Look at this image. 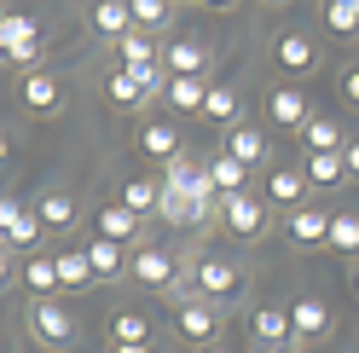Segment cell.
Segmentation results:
<instances>
[{
    "instance_id": "33",
    "label": "cell",
    "mask_w": 359,
    "mask_h": 353,
    "mask_svg": "<svg viewBox=\"0 0 359 353\" xmlns=\"http://www.w3.org/2000/svg\"><path fill=\"white\" fill-rule=\"evenodd\" d=\"M156 197H163V186H151L145 174H133V180H122V197H116V203H128L133 214L145 220V214H156Z\"/></svg>"
},
{
    "instance_id": "21",
    "label": "cell",
    "mask_w": 359,
    "mask_h": 353,
    "mask_svg": "<svg viewBox=\"0 0 359 353\" xmlns=\"http://www.w3.org/2000/svg\"><path fill=\"white\" fill-rule=\"evenodd\" d=\"M226 157H238L243 168H255V162H266V134H261V127H250V122H238V127H226Z\"/></svg>"
},
{
    "instance_id": "39",
    "label": "cell",
    "mask_w": 359,
    "mask_h": 353,
    "mask_svg": "<svg viewBox=\"0 0 359 353\" xmlns=\"http://www.w3.org/2000/svg\"><path fill=\"white\" fill-rule=\"evenodd\" d=\"M12 284V249H0V290Z\"/></svg>"
},
{
    "instance_id": "35",
    "label": "cell",
    "mask_w": 359,
    "mask_h": 353,
    "mask_svg": "<svg viewBox=\"0 0 359 353\" xmlns=\"http://www.w3.org/2000/svg\"><path fill=\"white\" fill-rule=\"evenodd\" d=\"M330 35H359V0H325Z\"/></svg>"
},
{
    "instance_id": "41",
    "label": "cell",
    "mask_w": 359,
    "mask_h": 353,
    "mask_svg": "<svg viewBox=\"0 0 359 353\" xmlns=\"http://www.w3.org/2000/svg\"><path fill=\"white\" fill-rule=\"evenodd\" d=\"M278 353H313V347H307V342H284Z\"/></svg>"
},
{
    "instance_id": "13",
    "label": "cell",
    "mask_w": 359,
    "mask_h": 353,
    "mask_svg": "<svg viewBox=\"0 0 359 353\" xmlns=\"http://www.w3.org/2000/svg\"><path fill=\"white\" fill-rule=\"evenodd\" d=\"M266 116H273L284 134H296V127H307L313 104H307V93H302V87H273V93H266Z\"/></svg>"
},
{
    "instance_id": "5",
    "label": "cell",
    "mask_w": 359,
    "mask_h": 353,
    "mask_svg": "<svg viewBox=\"0 0 359 353\" xmlns=\"http://www.w3.org/2000/svg\"><path fill=\"white\" fill-rule=\"evenodd\" d=\"M128 278H140L145 290H180V255H174V249H163V244L133 249V261H128Z\"/></svg>"
},
{
    "instance_id": "9",
    "label": "cell",
    "mask_w": 359,
    "mask_h": 353,
    "mask_svg": "<svg viewBox=\"0 0 359 353\" xmlns=\"http://www.w3.org/2000/svg\"><path fill=\"white\" fill-rule=\"evenodd\" d=\"M273 58H278V70H290V76H313L319 70V41L302 35V29H284L273 41Z\"/></svg>"
},
{
    "instance_id": "30",
    "label": "cell",
    "mask_w": 359,
    "mask_h": 353,
    "mask_svg": "<svg viewBox=\"0 0 359 353\" xmlns=\"http://www.w3.org/2000/svg\"><path fill=\"white\" fill-rule=\"evenodd\" d=\"M128 12H133V29H145V35L174 24V0H128Z\"/></svg>"
},
{
    "instance_id": "7",
    "label": "cell",
    "mask_w": 359,
    "mask_h": 353,
    "mask_svg": "<svg viewBox=\"0 0 359 353\" xmlns=\"http://www.w3.org/2000/svg\"><path fill=\"white\" fill-rule=\"evenodd\" d=\"M29 330H35V336L47 342V347H70V342H76V319L58 307V296L29 301Z\"/></svg>"
},
{
    "instance_id": "15",
    "label": "cell",
    "mask_w": 359,
    "mask_h": 353,
    "mask_svg": "<svg viewBox=\"0 0 359 353\" xmlns=\"http://www.w3.org/2000/svg\"><path fill=\"white\" fill-rule=\"evenodd\" d=\"M128 244H110V237H93L87 244V267H93V284H116L122 272H128Z\"/></svg>"
},
{
    "instance_id": "16",
    "label": "cell",
    "mask_w": 359,
    "mask_h": 353,
    "mask_svg": "<svg viewBox=\"0 0 359 353\" xmlns=\"http://www.w3.org/2000/svg\"><path fill=\"white\" fill-rule=\"evenodd\" d=\"M163 70L168 76H203L209 70V47H203V41H191V35H180V41L163 47Z\"/></svg>"
},
{
    "instance_id": "20",
    "label": "cell",
    "mask_w": 359,
    "mask_h": 353,
    "mask_svg": "<svg viewBox=\"0 0 359 353\" xmlns=\"http://www.w3.org/2000/svg\"><path fill=\"white\" fill-rule=\"evenodd\" d=\"M163 99H168V110H180V116H191V110L203 116V99H209V76H174Z\"/></svg>"
},
{
    "instance_id": "6",
    "label": "cell",
    "mask_w": 359,
    "mask_h": 353,
    "mask_svg": "<svg viewBox=\"0 0 359 353\" xmlns=\"http://www.w3.org/2000/svg\"><path fill=\"white\" fill-rule=\"evenodd\" d=\"M307 191H313V186H307L302 162H273V168H266V191H261V197H266L273 209H284V214H290V209H307Z\"/></svg>"
},
{
    "instance_id": "10",
    "label": "cell",
    "mask_w": 359,
    "mask_h": 353,
    "mask_svg": "<svg viewBox=\"0 0 359 353\" xmlns=\"http://www.w3.org/2000/svg\"><path fill=\"white\" fill-rule=\"evenodd\" d=\"M290 336H296V342H325L330 336V307L319 301V296H296V301H290Z\"/></svg>"
},
{
    "instance_id": "25",
    "label": "cell",
    "mask_w": 359,
    "mask_h": 353,
    "mask_svg": "<svg viewBox=\"0 0 359 353\" xmlns=\"http://www.w3.org/2000/svg\"><path fill=\"white\" fill-rule=\"evenodd\" d=\"M35 214H41V226H47V232H70L76 226V197L70 191H47L35 203Z\"/></svg>"
},
{
    "instance_id": "14",
    "label": "cell",
    "mask_w": 359,
    "mask_h": 353,
    "mask_svg": "<svg viewBox=\"0 0 359 353\" xmlns=\"http://www.w3.org/2000/svg\"><path fill=\"white\" fill-rule=\"evenodd\" d=\"M140 226H145V220L133 214L128 203H104V209L93 214V237H110V244H133Z\"/></svg>"
},
{
    "instance_id": "36",
    "label": "cell",
    "mask_w": 359,
    "mask_h": 353,
    "mask_svg": "<svg viewBox=\"0 0 359 353\" xmlns=\"http://www.w3.org/2000/svg\"><path fill=\"white\" fill-rule=\"evenodd\" d=\"M342 104L359 110V64H353V70H342Z\"/></svg>"
},
{
    "instance_id": "3",
    "label": "cell",
    "mask_w": 359,
    "mask_h": 353,
    "mask_svg": "<svg viewBox=\"0 0 359 353\" xmlns=\"http://www.w3.org/2000/svg\"><path fill=\"white\" fill-rule=\"evenodd\" d=\"M174 330L186 342H197V347H209L215 342V330H220V301H209V296H186V301H174Z\"/></svg>"
},
{
    "instance_id": "19",
    "label": "cell",
    "mask_w": 359,
    "mask_h": 353,
    "mask_svg": "<svg viewBox=\"0 0 359 353\" xmlns=\"http://www.w3.org/2000/svg\"><path fill=\"white\" fill-rule=\"evenodd\" d=\"M87 24H93V35H104V41H122L133 29V12H128V0H93Z\"/></svg>"
},
{
    "instance_id": "28",
    "label": "cell",
    "mask_w": 359,
    "mask_h": 353,
    "mask_svg": "<svg viewBox=\"0 0 359 353\" xmlns=\"http://www.w3.org/2000/svg\"><path fill=\"white\" fill-rule=\"evenodd\" d=\"M104 93H110V104H122V110H140V104L151 99V93H145V81L133 76V70H122V64H116V70H110Z\"/></svg>"
},
{
    "instance_id": "8",
    "label": "cell",
    "mask_w": 359,
    "mask_h": 353,
    "mask_svg": "<svg viewBox=\"0 0 359 353\" xmlns=\"http://www.w3.org/2000/svg\"><path fill=\"white\" fill-rule=\"evenodd\" d=\"M0 232H6V249L35 255V237L47 232V226H41V214H35V209H24L18 197H0Z\"/></svg>"
},
{
    "instance_id": "24",
    "label": "cell",
    "mask_w": 359,
    "mask_h": 353,
    "mask_svg": "<svg viewBox=\"0 0 359 353\" xmlns=\"http://www.w3.org/2000/svg\"><path fill=\"white\" fill-rule=\"evenodd\" d=\"M24 290H29V301L58 296V255H29L24 261Z\"/></svg>"
},
{
    "instance_id": "4",
    "label": "cell",
    "mask_w": 359,
    "mask_h": 353,
    "mask_svg": "<svg viewBox=\"0 0 359 353\" xmlns=\"http://www.w3.org/2000/svg\"><path fill=\"white\" fill-rule=\"evenodd\" d=\"M0 58L12 64H41V24L24 12H0Z\"/></svg>"
},
{
    "instance_id": "12",
    "label": "cell",
    "mask_w": 359,
    "mask_h": 353,
    "mask_svg": "<svg viewBox=\"0 0 359 353\" xmlns=\"http://www.w3.org/2000/svg\"><path fill=\"white\" fill-rule=\"evenodd\" d=\"M250 336H255L261 353H278L284 342H296V336H290V307H273V301L255 307V313H250Z\"/></svg>"
},
{
    "instance_id": "17",
    "label": "cell",
    "mask_w": 359,
    "mask_h": 353,
    "mask_svg": "<svg viewBox=\"0 0 359 353\" xmlns=\"http://www.w3.org/2000/svg\"><path fill=\"white\" fill-rule=\"evenodd\" d=\"M302 174H307V186H319V191H342V186H348V162H342V151L302 157Z\"/></svg>"
},
{
    "instance_id": "18",
    "label": "cell",
    "mask_w": 359,
    "mask_h": 353,
    "mask_svg": "<svg viewBox=\"0 0 359 353\" xmlns=\"http://www.w3.org/2000/svg\"><path fill=\"white\" fill-rule=\"evenodd\" d=\"M290 237H296L302 249H313V244H330V209H290Z\"/></svg>"
},
{
    "instance_id": "40",
    "label": "cell",
    "mask_w": 359,
    "mask_h": 353,
    "mask_svg": "<svg viewBox=\"0 0 359 353\" xmlns=\"http://www.w3.org/2000/svg\"><path fill=\"white\" fill-rule=\"evenodd\" d=\"M203 6H209V12H232L238 0H203Z\"/></svg>"
},
{
    "instance_id": "46",
    "label": "cell",
    "mask_w": 359,
    "mask_h": 353,
    "mask_svg": "<svg viewBox=\"0 0 359 353\" xmlns=\"http://www.w3.org/2000/svg\"><path fill=\"white\" fill-rule=\"evenodd\" d=\"M266 6H284V0H266Z\"/></svg>"
},
{
    "instance_id": "38",
    "label": "cell",
    "mask_w": 359,
    "mask_h": 353,
    "mask_svg": "<svg viewBox=\"0 0 359 353\" xmlns=\"http://www.w3.org/2000/svg\"><path fill=\"white\" fill-rule=\"evenodd\" d=\"M110 353H156L151 342H110Z\"/></svg>"
},
{
    "instance_id": "31",
    "label": "cell",
    "mask_w": 359,
    "mask_h": 353,
    "mask_svg": "<svg viewBox=\"0 0 359 353\" xmlns=\"http://www.w3.org/2000/svg\"><path fill=\"white\" fill-rule=\"evenodd\" d=\"M116 58H122V70H133V64H156L163 53H156V35H145V29H128V35L116 41Z\"/></svg>"
},
{
    "instance_id": "22",
    "label": "cell",
    "mask_w": 359,
    "mask_h": 353,
    "mask_svg": "<svg viewBox=\"0 0 359 353\" xmlns=\"http://www.w3.org/2000/svg\"><path fill=\"white\" fill-rule=\"evenodd\" d=\"M209 180L220 197H238V191H250V168H243L238 157H226V151H215L209 157Z\"/></svg>"
},
{
    "instance_id": "11",
    "label": "cell",
    "mask_w": 359,
    "mask_h": 353,
    "mask_svg": "<svg viewBox=\"0 0 359 353\" xmlns=\"http://www.w3.org/2000/svg\"><path fill=\"white\" fill-rule=\"evenodd\" d=\"M140 157H151V162H174V157H186V145H180V127L174 122H163V116H151V122H140Z\"/></svg>"
},
{
    "instance_id": "45",
    "label": "cell",
    "mask_w": 359,
    "mask_h": 353,
    "mask_svg": "<svg viewBox=\"0 0 359 353\" xmlns=\"http://www.w3.org/2000/svg\"><path fill=\"white\" fill-rule=\"evenodd\" d=\"M0 249H6V232H0Z\"/></svg>"
},
{
    "instance_id": "23",
    "label": "cell",
    "mask_w": 359,
    "mask_h": 353,
    "mask_svg": "<svg viewBox=\"0 0 359 353\" xmlns=\"http://www.w3.org/2000/svg\"><path fill=\"white\" fill-rule=\"evenodd\" d=\"M238 110H243L238 87L215 81V87H209V99H203V122H215V127H238Z\"/></svg>"
},
{
    "instance_id": "27",
    "label": "cell",
    "mask_w": 359,
    "mask_h": 353,
    "mask_svg": "<svg viewBox=\"0 0 359 353\" xmlns=\"http://www.w3.org/2000/svg\"><path fill=\"white\" fill-rule=\"evenodd\" d=\"M302 145H307V157H319V151H342V127H336V116H307L302 127Z\"/></svg>"
},
{
    "instance_id": "42",
    "label": "cell",
    "mask_w": 359,
    "mask_h": 353,
    "mask_svg": "<svg viewBox=\"0 0 359 353\" xmlns=\"http://www.w3.org/2000/svg\"><path fill=\"white\" fill-rule=\"evenodd\" d=\"M0 162H6V134H0Z\"/></svg>"
},
{
    "instance_id": "1",
    "label": "cell",
    "mask_w": 359,
    "mask_h": 353,
    "mask_svg": "<svg viewBox=\"0 0 359 353\" xmlns=\"http://www.w3.org/2000/svg\"><path fill=\"white\" fill-rule=\"evenodd\" d=\"M266 220H273V203L255 191H238V197H220V226H226L232 237H261Z\"/></svg>"
},
{
    "instance_id": "29",
    "label": "cell",
    "mask_w": 359,
    "mask_h": 353,
    "mask_svg": "<svg viewBox=\"0 0 359 353\" xmlns=\"http://www.w3.org/2000/svg\"><path fill=\"white\" fill-rule=\"evenodd\" d=\"M330 249L348 255V261H359V214L353 209H336L330 214Z\"/></svg>"
},
{
    "instance_id": "43",
    "label": "cell",
    "mask_w": 359,
    "mask_h": 353,
    "mask_svg": "<svg viewBox=\"0 0 359 353\" xmlns=\"http://www.w3.org/2000/svg\"><path fill=\"white\" fill-rule=\"evenodd\" d=\"M203 353H232V347H203Z\"/></svg>"
},
{
    "instance_id": "32",
    "label": "cell",
    "mask_w": 359,
    "mask_h": 353,
    "mask_svg": "<svg viewBox=\"0 0 359 353\" xmlns=\"http://www.w3.org/2000/svg\"><path fill=\"white\" fill-rule=\"evenodd\" d=\"M93 267H87V249H58V290H87Z\"/></svg>"
},
{
    "instance_id": "44",
    "label": "cell",
    "mask_w": 359,
    "mask_h": 353,
    "mask_svg": "<svg viewBox=\"0 0 359 353\" xmlns=\"http://www.w3.org/2000/svg\"><path fill=\"white\" fill-rule=\"evenodd\" d=\"M353 296H359V267H353Z\"/></svg>"
},
{
    "instance_id": "2",
    "label": "cell",
    "mask_w": 359,
    "mask_h": 353,
    "mask_svg": "<svg viewBox=\"0 0 359 353\" xmlns=\"http://www.w3.org/2000/svg\"><path fill=\"white\" fill-rule=\"evenodd\" d=\"M191 290L197 296H209V301H232L243 290V272H238V261L232 255H203L191 267Z\"/></svg>"
},
{
    "instance_id": "26",
    "label": "cell",
    "mask_w": 359,
    "mask_h": 353,
    "mask_svg": "<svg viewBox=\"0 0 359 353\" xmlns=\"http://www.w3.org/2000/svg\"><path fill=\"white\" fill-rule=\"evenodd\" d=\"M24 104L35 110V116L58 110V76H53V70H29V76H24Z\"/></svg>"
},
{
    "instance_id": "34",
    "label": "cell",
    "mask_w": 359,
    "mask_h": 353,
    "mask_svg": "<svg viewBox=\"0 0 359 353\" xmlns=\"http://www.w3.org/2000/svg\"><path fill=\"white\" fill-rule=\"evenodd\" d=\"M110 342H151V319L140 307H122V313L110 319Z\"/></svg>"
},
{
    "instance_id": "37",
    "label": "cell",
    "mask_w": 359,
    "mask_h": 353,
    "mask_svg": "<svg viewBox=\"0 0 359 353\" xmlns=\"http://www.w3.org/2000/svg\"><path fill=\"white\" fill-rule=\"evenodd\" d=\"M342 162H348V180H359V139L342 145Z\"/></svg>"
}]
</instances>
